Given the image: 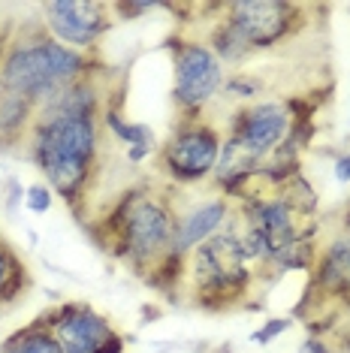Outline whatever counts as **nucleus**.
Returning <instances> with one entry per match:
<instances>
[{
    "mask_svg": "<svg viewBox=\"0 0 350 353\" xmlns=\"http://www.w3.org/2000/svg\"><path fill=\"white\" fill-rule=\"evenodd\" d=\"M25 203L34 214H45L52 208V190L45 188V184H30L25 190Z\"/></svg>",
    "mask_w": 350,
    "mask_h": 353,
    "instance_id": "nucleus-18",
    "label": "nucleus"
},
{
    "mask_svg": "<svg viewBox=\"0 0 350 353\" xmlns=\"http://www.w3.org/2000/svg\"><path fill=\"white\" fill-rule=\"evenodd\" d=\"M3 54H6V34L0 30V61H3Z\"/></svg>",
    "mask_w": 350,
    "mask_h": 353,
    "instance_id": "nucleus-25",
    "label": "nucleus"
},
{
    "mask_svg": "<svg viewBox=\"0 0 350 353\" xmlns=\"http://www.w3.org/2000/svg\"><path fill=\"white\" fill-rule=\"evenodd\" d=\"M302 353H305V350H302Z\"/></svg>",
    "mask_w": 350,
    "mask_h": 353,
    "instance_id": "nucleus-28",
    "label": "nucleus"
},
{
    "mask_svg": "<svg viewBox=\"0 0 350 353\" xmlns=\"http://www.w3.org/2000/svg\"><path fill=\"white\" fill-rule=\"evenodd\" d=\"M187 269L194 275L196 299L205 308H227L251 284L248 260L242 256L238 236L233 227L227 232H214L200 248H194Z\"/></svg>",
    "mask_w": 350,
    "mask_h": 353,
    "instance_id": "nucleus-4",
    "label": "nucleus"
},
{
    "mask_svg": "<svg viewBox=\"0 0 350 353\" xmlns=\"http://www.w3.org/2000/svg\"><path fill=\"white\" fill-rule=\"evenodd\" d=\"M175 221L178 218L163 199L145 190H133L121 199L109 223L118 239V254L127 256L139 272H151L169 254Z\"/></svg>",
    "mask_w": 350,
    "mask_h": 353,
    "instance_id": "nucleus-3",
    "label": "nucleus"
},
{
    "mask_svg": "<svg viewBox=\"0 0 350 353\" xmlns=\"http://www.w3.org/2000/svg\"><path fill=\"white\" fill-rule=\"evenodd\" d=\"M287 329H290V320H287V317H275V320H269V323L262 326V329H257L254 341H257V344H272L278 335L287 332Z\"/></svg>",
    "mask_w": 350,
    "mask_h": 353,
    "instance_id": "nucleus-19",
    "label": "nucleus"
},
{
    "mask_svg": "<svg viewBox=\"0 0 350 353\" xmlns=\"http://www.w3.org/2000/svg\"><path fill=\"white\" fill-rule=\"evenodd\" d=\"M227 25L236 30L251 49H272L296 25L299 6L284 0H236L224 6Z\"/></svg>",
    "mask_w": 350,
    "mask_h": 353,
    "instance_id": "nucleus-7",
    "label": "nucleus"
},
{
    "mask_svg": "<svg viewBox=\"0 0 350 353\" xmlns=\"http://www.w3.org/2000/svg\"><path fill=\"white\" fill-rule=\"evenodd\" d=\"M43 320L49 323L54 339L61 341L63 353H97L100 344L109 335H115L109 320L88 305H67V308L43 314Z\"/></svg>",
    "mask_w": 350,
    "mask_h": 353,
    "instance_id": "nucleus-10",
    "label": "nucleus"
},
{
    "mask_svg": "<svg viewBox=\"0 0 350 353\" xmlns=\"http://www.w3.org/2000/svg\"><path fill=\"white\" fill-rule=\"evenodd\" d=\"M344 232H347V236H350V212L344 214Z\"/></svg>",
    "mask_w": 350,
    "mask_h": 353,
    "instance_id": "nucleus-26",
    "label": "nucleus"
},
{
    "mask_svg": "<svg viewBox=\"0 0 350 353\" xmlns=\"http://www.w3.org/2000/svg\"><path fill=\"white\" fill-rule=\"evenodd\" d=\"M43 25L52 39L67 43L70 49H91L109 28V3L52 0V3H43Z\"/></svg>",
    "mask_w": 350,
    "mask_h": 353,
    "instance_id": "nucleus-8",
    "label": "nucleus"
},
{
    "mask_svg": "<svg viewBox=\"0 0 350 353\" xmlns=\"http://www.w3.org/2000/svg\"><path fill=\"white\" fill-rule=\"evenodd\" d=\"M305 353H329V350H326L323 341H314V339H311V341L305 344Z\"/></svg>",
    "mask_w": 350,
    "mask_h": 353,
    "instance_id": "nucleus-24",
    "label": "nucleus"
},
{
    "mask_svg": "<svg viewBox=\"0 0 350 353\" xmlns=\"http://www.w3.org/2000/svg\"><path fill=\"white\" fill-rule=\"evenodd\" d=\"M212 46H214V54H218V61H224V63H242L248 54L254 52L248 43H245L242 37L236 34L233 28L227 25V21H220L218 28H214V34H212Z\"/></svg>",
    "mask_w": 350,
    "mask_h": 353,
    "instance_id": "nucleus-17",
    "label": "nucleus"
},
{
    "mask_svg": "<svg viewBox=\"0 0 350 353\" xmlns=\"http://www.w3.org/2000/svg\"><path fill=\"white\" fill-rule=\"evenodd\" d=\"M287 130H290V112L281 103H257V106H245L233 118V133L229 136L254 160H260L281 145Z\"/></svg>",
    "mask_w": 350,
    "mask_h": 353,
    "instance_id": "nucleus-9",
    "label": "nucleus"
},
{
    "mask_svg": "<svg viewBox=\"0 0 350 353\" xmlns=\"http://www.w3.org/2000/svg\"><path fill=\"white\" fill-rule=\"evenodd\" d=\"M175 88L172 97L185 112H200L224 85V63L218 61L209 46L181 43L172 61Z\"/></svg>",
    "mask_w": 350,
    "mask_h": 353,
    "instance_id": "nucleus-6",
    "label": "nucleus"
},
{
    "mask_svg": "<svg viewBox=\"0 0 350 353\" xmlns=\"http://www.w3.org/2000/svg\"><path fill=\"white\" fill-rule=\"evenodd\" d=\"M227 221H229V203L224 196L205 199V203L194 205L190 212H185L175 221V236H172L169 254L187 256L194 248H200L205 239H212Z\"/></svg>",
    "mask_w": 350,
    "mask_h": 353,
    "instance_id": "nucleus-11",
    "label": "nucleus"
},
{
    "mask_svg": "<svg viewBox=\"0 0 350 353\" xmlns=\"http://www.w3.org/2000/svg\"><path fill=\"white\" fill-rule=\"evenodd\" d=\"M106 124H109V130L118 136V142L127 145V157H130L133 163L145 160L151 151H154V130H151L148 124H130V121H124L118 112H109Z\"/></svg>",
    "mask_w": 350,
    "mask_h": 353,
    "instance_id": "nucleus-16",
    "label": "nucleus"
},
{
    "mask_svg": "<svg viewBox=\"0 0 350 353\" xmlns=\"http://www.w3.org/2000/svg\"><path fill=\"white\" fill-rule=\"evenodd\" d=\"M118 15H124V19H136L142 12H151L157 3H109Z\"/></svg>",
    "mask_w": 350,
    "mask_h": 353,
    "instance_id": "nucleus-21",
    "label": "nucleus"
},
{
    "mask_svg": "<svg viewBox=\"0 0 350 353\" xmlns=\"http://www.w3.org/2000/svg\"><path fill=\"white\" fill-rule=\"evenodd\" d=\"M220 157V136L203 121L181 124L161 148V163L175 181L209 179Z\"/></svg>",
    "mask_w": 350,
    "mask_h": 353,
    "instance_id": "nucleus-5",
    "label": "nucleus"
},
{
    "mask_svg": "<svg viewBox=\"0 0 350 353\" xmlns=\"http://www.w3.org/2000/svg\"><path fill=\"white\" fill-rule=\"evenodd\" d=\"M314 290L323 296H341L350 290V236H336L320 256V266L314 272Z\"/></svg>",
    "mask_w": 350,
    "mask_h": 353,
    "instance_id": "nucleus-12",
    "label": "nucleus"
},
{
    "mask_svg": "<svg viewBox=\"0 0 350 353\" xmlns=\"http://www.w3.org/2000/svg\"><path fill=\"white\" fill-rule=\"evenodd\" d=\"M97 353H124V341H121V335H109V339L106 341H103L100 344V350Z\"/></svg>",
    "mask_w": 350,
    "mask_h": 353,
    "instance_id": "nucleus-23",
    "label": "nucleus"
},
{
    "mask_svg": "<svg viewBox=\"0 0 350 353\" xmlns=\"http://www.w3.org/2000/svg\"><path fill=\"white\" fill-rule=\"evenodd\" d=\"M28 287H30V278L25 266H21L19 254L0 239V308H10V305L21 302Z\"/></svg>",
    "mask_w": 350,
    "mask_h": 353,
    "instance_id": "nucleus-14",
    "label": "nucleus"
},
{
    "mask_svg": "<svg viewBox=\"0 0 350 353\" xmlns=\"http://www.w3.org/2000/svg\"><path fill=\"white\" fill-rule=\"evenodd\" d=\"M220 353H229V347H224V350H220Z\"/></svg>",
    "mask_w": 350,
    "mask_h": 353,
    "instance_id": "nucleus-27",
    "label": "nucleus"
},
{
    "mask_svg": "<svg viewBox=\"0 0 350 353\" xmlns=\"http://www.w3.org/2000/svg\"><path fill=\"white\" fill-rule=\"evenodd\" d=\"M0 353H63V347L54 339L49 323L39 317L28 329H19L15 335H10V339L0 344Z\"/></svg>",
    "mask_w": 350,
    "mask_h": 353,
    "instance_id": "nucleus-15",
    "label": "nucleus"
},
{
    "mask_svg": "<svg viewBox=\"0 0 350 353\" xmlns=\"http://www.w3.org/2000/svg\"><path fill=\"white\" fill-rule=\"evenodd\" d=\"M336 179H338V181H344V184L350 181V151L336 160Z\"/></svg>",
    "mask_w": 350,
    "mask_h": 353,
    "instance_id": "nucleus-22",
    "label": "nucleus"
},
{
    "mask_svg": "<svg viewBox=\"0 0 350 353\" xmlns=\"http://www.w3.org/2000/svg\"><path fill=\"white\" fill-rule=\"evenodd\" d=\"M257 91H260V85L254 82V79H248V76H236V79H229V82H227V94H233V97H242V100L254 97Z\"/></svg>",
    "mask_w": 350,
    "mask_h": 353,
    "instance_id": "nucleus-20",
    "label": "nucleus"
},
{
    "mask_svg": "<svg viewBox=\"0 0 350 353\" xmlns=\"http://www.w3.org/2000/svg\"><path fill=\"white\" fill-rule=\"evenodd\" d=\"M37 121V103L19 94L0 91V142H10L15 136H21L28 127Z\"/></svg>",
    "mask_w": 350,
    "mask_h": 353,
    "instance_id": "nucleus-13",
    "label": "nucleus"
},
{
    "mask_svg": "<svg viewBox=\"0 0 350 353\" xmlns=\"http://www.w3.org/2000/svg\"><path fill=\"white\" fill-rule=\"evenodd\" d=\"M30 157L70 205L85 196L97 163L94 118H37L30 127Z\"/></svg>",
    "mask_w": 350,
    "mask_h": 353,
    "instance_id": "nucleus-1",
    "label": "nucleus"
},
{
    "mask_svg": "<svg viewBox=\"0 0 350 353\" xmlns=\"http://www.w3.org/2000/svg\"><path fill=\"white\" fill-rule=\"evenodd\" d=\"M85 52L61 46L49 34L15 37L0 61V91L34 100L39 109L79 79H85Z\"/></svg>",
    "mask_w": 350,
    "mask_h": 353,
    "instance_id": "nucleus-2",
    "label": "nucleus"
}]
</instances>
